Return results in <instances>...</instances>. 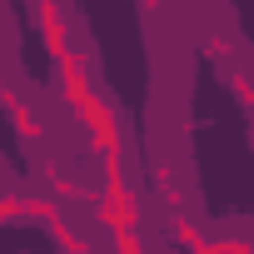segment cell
Wrapping results in <instances>:
<instances>
[{
	"label": "cell",
	"instance_id": "7c38bea8",
	"mask_svg": "<svg viewBox=\"0 0 254 254\" xmlns=\"http://www.w3.org/2000/svg\"><path fill=\"white\" fill-rule=\"evenodd\" d=\"M190 254H224V244H219V239H209V234H204V239H199V244H194V249H190Z\"/></svg>",
	"mask_w": 254,
	"mask_h": 254
},
{
	"label": "cell",
	"instance_id": "30bf717a",
	"mask_svg": "<svg viewBox=\"0 0 254 254\" xmlns=\"http://www.w3.org/2000/svg\"><path fill=\"white\" fill-rule=\"evenodd\" d=\"M115 254H145V239L140 234H115Z\"/></svg>",
	"mask_w": 254,
	"mask_h": 254
},
{
	"label": "cell",
	"instance_id": "8992f818",
	"mask_svg": "<svg viewBox=\"0 0 254 254\" xmlns=\"http://www.w3.org/2000/svg\"><path fill=\"white\" fill-rule=\"evenodd\" d=\"M20 209H25V219H40L45 229H50L55 219H65V209H60L50 194H20Z\"/></svg>",
	"mask_w": 254,
	"mask_h": 254
},
{
	"label": "cell",
	"instance_id": "277c9868",
	"mask_svg": "<svg viewBox=\"0 0 254 254\" xmlns=\"http://www.w3.org/2000/svg\"><path fill=\"white\" fill-rule=\"evenodd\" d=\"M155 190H160V199H165V209L170 214H185V204H190V190H185V180L175 175V165L170 160H155Z\"/></svg>",
	"mask_w": 254,
	"mask_h": 254
},
{
	"label": "cell",
	"instance_id": "7a4b0ae2",
	"mask_svg": "<svg viewBox=\"0 0 254 254\" xmlns=\"http://www.w3.org/2000/svg\"><path fill=\"white\" fill-rule=\"evenodd\" d=\"M75 115H80V125H85V135H90V145H95V155H100V160H105V155H125L120 115H115V105H110L105 95H90Z\"/></svg>",
	"mask_w": 254,
	"mask_h": 254
},
{
	"label": "cell",
	"instance_id": "3957f363",
	"mask_svg": "<svg viewBox=\"0 0 254 254\" xmlns=\"http://www.w3.org/2000/svg\"><path fill=\"white\" fill-rule=\"evenodd\" d=\"M35 25H40L45 50L60 60V55L70 50V10H65V5H50V0H40V5H35Z\"/></svg>",
	"mask_w": 254,
	"mask_h": 254
},
{
	"label": "cell",
	"instance_id": "ba28073f",
	"mask_svg": "<svg viewBox=\"0 0 254 254\" xmlns=\"http://www.w3.org/2000/svg\"><path fill=\"white\" fill-rule=\"evenodd\" d=\"M224 80H229V90H234V100H239V110H254V80H249L244 70H229Z\"/></svg>",
	"mask_w": 254,
	"mask_h": 254
},
{
	"label": "cell",
	"instance_id": "8fae6325",
	"mask_svg": "<svg viewBox=\"0 0 254 254\" xmlns=\"http://www.w3.org/2000/svg\"><path fill=\"white\" fill-rule=\"evenodd\" d=\"M219 244H224V254H254L249 239H219Z\"/></svg>",
	"mask_w": 254,
	"mask_h": 254
},
{
	"label": "cell",
	"instance_id": "6da1fadb",
	"mask_svg": "<svg viewBox=\"0 0 254 254\" xmlns=\"http://www.w3.org/2000/svg\"><path fill=\"white\" fill-rule=\"evenodd\" d=\"M145 219L130 180H105V190H95V224L110 229V234H135Z\"/></svg>",
	"mask_w": 254,
	"mask_h": 254
},
{
	"label": "cell",
	"instance_id": "5b68a950",
	"mask_svg": "<svg viewBox=\"0 0 254 254\" xmlns=\"http://www.w3.org/2000/svg\"><path fill=\"white\" fill-rule=\"evenodd\" d=\"M50 239L60 254H95V239H85L80 229H70V219H55L50 224Z\"/></svg>",
	"mask_w": 254,
	"mask_h": 254
},
{
	"label": "cell",
	"instance_id": "9c48e42d",
	"mask_svg": "<svg viewBox=\"0 0 254 254\" xmlns=\"http://www.w3.org/2000/svg\"><path fill=\"white\" fill-rule=\"evenodd\" d=\"M10 219H25V209H20V194H0V224H10Z\"/></svg>",
	"mask_w": 254,
	"mask_h": 254
},
{
	"label": "cell",
	"instance_id": "52a82bcc",
	"mask_svg": "<svg viewBox=\"0 0 254 254\" xmlns=\"http://www.w3.org/2000/svg\"><path fill=\"white\" fill-rule=\"evenodd\" d=\"M165 234H170V244H180V249H194V244L204 239V229H199V219H190V214H170V224H165Z\"/></svg>",
	"mask_w": 254,
	"mask_h": 254
}]
</instances>
